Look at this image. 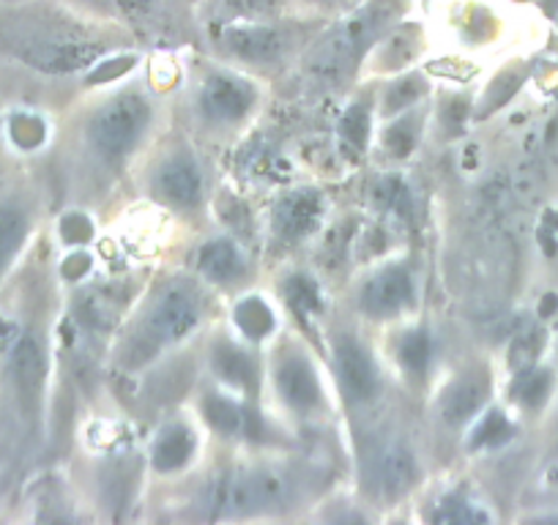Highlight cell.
<instances>
[{
  "instance_id": "obj_30",
  "label": "cell",
  "mask_w": 558,
  "mask_h": 525,
  "mask_svg": "<svg viewBox=\"0 0 558 525\" xmlns=\"http://www.w3.org/2000/svg\"><path fill=\"white\" fill-rule=\"evenodd\" d=\"M90 233H94V228H90L88 219L80 217V213H69L61 222V235L69 244H83V241L90 239Z\"/></svg>"
},
{
  "instance_id": "obj_22",
  "label": "cell",
  "mask_w": 558,
  "mask_h": 525,
  "mask_svg": "<svg viewBox=\"0 0 558 525\" xmlns=\"http://www.w3.org/2000/svg\"><path fill=\"white\" fill-rule=\"evenodd\" d=\"M400 358L408 373H425L427 362H430V340H427L425 331H413L402 340Z\"/></svg>"
},
{
  "instance_id": "obj_4",
  "label": "cell",
  "mask_w": 558,
  "mask_h": 525,
  "mask_svg": "<svg viewBox=\"0 0 558 525\" xmlns=\"http://www.w3.org/2000/svg\"><path fill=\"white\" fill-rule=\"evenodd\" d=\"M286 501V479L268 471H252V474H235L219 481L211 503L217 512L250 514L260 509H274Z\"/></svg>"
},
{
  "instance_id": "obj_12",
  "label": "cell",
  "mask_w": 558,
  "mask_h": 525,
  "mask_svg": "<svg viewBox=\"0 0 558 525\" xmlns=\"http://www.w3.org/2000/svg\"><path fill=\"white\" fill-rule=\"evenodd\" d=\"M14 383L20 389V398L28 408H34L39 400L41 383H45V353L34 337H23L12 353Z\"/></svg>"
},
{
  "instance_id": "obj_1",
  "label": "cell",
  "mask_w": 558,
  "mask_h": 525,
  "mask_svg": "<svg viewBox=\"0 0 558 525\" xmlns=\"http://www.w3.org/2000/svg\"><path fill=\"white\" fill-rule=\"evenodd\" d=\"M0 50L41 72H74L101 56L105 45L80 20L47 0L0 3Z\"/></svg>"
},
{
  "instance_id": "obj_21",
  "label": "cell",
  "mask_w": 558,
  "mask_h": 525,
  "mask_svg": "<svg viewBox=\"0 0 558 525\" xmlns=\"http://www.w3.org/2000/svg\"><path fill=\"white\" fill-rule=\"evenodd\" d=\"M206 419L211 422L214 430L235 432L241 427V408L228 398H208L206 400Z\"/></svg>"
},
{
  "instance_id": "obj_14",
  "label": "cell",
  "mask_w": 558,
  "mask_h": 525,
  "mask_svg": "<svg viewBox=\"0 0 558 525\" xmlns=\"http://www.w3.org/2000/svg\"><path fill=\"white\" fill-rule=\"evenodd\" d=\"M320 200L310 192H296V195H288L286 200H279L277 206V230L286 239H299V235L310 233V230L318 224Z\"/></svg>"
},
{
  "instance_id": "obj_3",
  "label": "cell",
  "mask_w": 558,
  "mask_h": 525,
  "mask_svg": "<svg viewBox=\"0 0 558 525\" xmlns=\"http://www.w3.org/2000/svg\"><path fill=\"white\" fill-rule=\"evenodd\" d=\"M148 118H151V107H148L146 99L118 96L110 105L101 107L94 121H90V141L107 157H118V154L132 148L140 132L146 129Z\"/></svg>"
},
{
  "instance_id": "obj_9",
  "label": "cell",
  "mask_w": 558,
  "mask_h": 525,
  "mask_svg": "<svg viewBox=\"0 0 558 525\" xmlns=\"http://www.w3.org/2000/svg\"><path fill=\"white\" fill-rule=\"evenodd\" d=\"M252 101H255L252 85H246L244 80L228 77V74H217L208 80L201 94V107L211 121H235V118L246 115Z\"/></svg>"
},
{
  "instance_id": "obj_24",
  "label": "cell",
  "mask_w": 558,
  "mask_h": 525,
  "mask_svg": "<svg viewBox=\"0 0 558 525\" xmlns=\"http://www.w3.org/2000/svg\"><path fill=\"white\" fill-rule=\"evenodd\" d=\"M550 386H553L550 373H547V369H534V373H525L523 380H520L518 398L523 400L529 408H539V405L547 400V394H550Z\"/></svg>"
},
{
  "instance_id": "obj_15",
  "label": "cell",
  "mask_w": 558,
  "mask_h": 525,
  "mask_svg": "<svg viewBox=\"0 0 558 525\" xmlns=\"http://www.w3.org/2000/svg\"><path fill=\"white\" fill-rule=\"evenodd\" d=\"M487 400V378L485 375H469V378L458 380L452 389L447 391V398H444V419L449 425H463L469 422L476 411L485 405Z\"/></svg>"
},
{
  "instance_id": "obj_31",
  "label": "cell",
  "mask_w": 558,
  "mask_h": 525,
  "mask_svg": "<svg viewBox=\"0 0 558 525\" xmlns=\"http://www.w3.org/2000/svg\"><path fill=\"white\" fill-rule=\"evenodd\" d=\"M418 94H422V83H418V80H405V83L391 88V94L386 96V107H391V110H402V107L411 105Z\"/></svg>"
},
{
  "instance_id": "obj_20",
  "label": "cell",
  "mask_w": 558,
  "mask_h": 525,
  "mask_svg": "<svg viewBox=\"0 0 558 525\" xmlns=\"http://www.w3.org/2000/svg\"><path fill=\"white\" fill-rule=\"evenodd\" d=\"M235 323L246 337L257 340V337H266L274 329V315L260 298H246L235 307Z\"/></svg>"
},
{
  "instance_id": "obj_34",
  "label": "cell",
  "mask_w": 558,
  "mask_h": 525,
  "mask_svg": "<svg viewBox=\"0 0 558 525\" xmlns=\"http://www.w3.org/2000/svg\"><path fill=\"white\" fill-rule=\"evenodd\" d=\"M291 298L296 304V309H315L318 307V298H315V291L310 282L296 280L291 282Z\"/></svg>"
},
{
  "instance_id": "obj_16",
  "label": "cell",
  "mask_w": 558,
  "mask_h": 525,
  "mask_svg": "<svg viewBox=\"0 0 558 525\" xmlns=\"http://www.w3.org/2000/svg\"><path fill=\"white\" fill-rule=\"evenodd\" d=\"M201 269L208 280L230 282L241 274V255L230 241H211L201 252Z\"/></svg>"
},
{
  "instance_id": "obj_11",
  "label": "cell",
  "mask_w": 558,
  "mask_h": 525,
  "mask_svg": "<svg viewBox=\"0 0 558 525\" xmlns=\"http://www.w3.org/2000/svg\"><path fill=\"white\" fill-rule=\"evenodd\" d=\"M157 192L162 200L170 203V206H195V203L201 200L203 192L201 170L195 168L192 159H170V162L159 170Z\"/></svg>"
},
{
  "instance_id": "obj_25",
  "label": "cell",
  "mask_w": 558,
  "mask_h": 525,
  "mask_svg": "<svg viewBox=\"0 0 558 525\" xmlns=\"http://www.w3.org/2000/svg\"><path fill=\"white\" fill-rule=\"evenodd\" d=\"M507 438H512V425H509L501 411H493L474 430V447H496V443H504Z\"/></svg>"
},
{
  "instance_id": "obj_35",
  "label": "cell",
  "mask_w": 558,
  "mask_h": 525,
  "mask_svg": "<svg viewBox=\"0 0 558 525\" xmlns=\"http://www.w3.org/2000/svg\"><path fill=\"white\" fill-rule=\"evenodd\" d=\"M228 7L235 9V12L255 17V14H263L268 12V9L277 7V0H228Z\"/></svg>"
},
{
  "instance_id": "obj_28",
  "label": "cell",
  "mask_w": 558,
  "mask_h": 525,
  "mask_svg": "<svg viewBox=\"0 0 558 525\" xmlns=\"http://www.w3.org/2000/svg\"><path fill=\"white\" fill-rule=\"evenodd\" d=\"M436 520H441V523H469V520H487V517L480 512V509L460 501V498H449V501L441 506V512L436 514Z\"/></svg>"
},
{
  "instance_id": "obj_8",
  "label": "cell",
  "mask_w": 558,
  "mask_h": 525,
  "mask_svg": "<svg viewBox=\"0 0 558 525\" xmlns=\"http://www.w3.org/2000/svg\"><path fill=\"white\" fill-rule=\"evenodd\" d=\"M337 373L345 394L356 403L369 400L378 391V369H375L369 353L356 340L345 337L337 345Z\"/></svg>"
},
{
  "instance_id": "obj_27",
  "label": "cell",
  "mask_w": 558,
  "mask_h": 525,
  "mask_svg": "<svg viewBox=\"0 0 558 525\" xmlns=\"http://www.w3.org/2000/svg\"><path fill=\"white\" fill-rule=\"evenodd\" d=\"M367 115H364L362 107H353L351 112L345 115V121H342V135H345V141L351 143L353 148H362L364 141H367Z\"/></svg>"
},
{
  "instance_id": "obj_19",
  "label": "cell",
  "mask_w": 558,
  "mask_h": 525,
  "mask_svg": "<svg viewBox=\"0 0 558 525\" xmlns=\"http://www.w3.org/2000/svg\"><path fill=\"white\" fill-rule=\"evenodd\" d=\"M214 367H217V373L222 375L225 380H230V383L235 386H244V389L252 383V378H255L252 362L239 351V347H217V353H214Z\"/></svg>"
},
{
  "instance_id": "obj_37",
  "label": "cell",
  "mask_w": 558,
  "mask_h": 525,
  "mask_svg": "<svg viewBox=\"0 0 558 525\" xmlns=\"http://www.w3.org/2000/svg\"><path fill=\"white\" fill-rule=\"evenodd\" d=\"M310 3H315V7H326V9H331V7H342V3H345V0H310Z\"/></svg>"
},
{
  "instance_id": "obj_6",
  "label": "cell",
  "mask_w": 558,
  "mask_h": 525,
  "mask_svg": "<svg viewBox=\"0 0 558 525\" xmlns=\"http://www.w3.org/2000/svg\"><path fill=\"white\" fill-rule=\"evenodd\" d=\"M222 47L230 56L241 58V61L268 63L277 61L291 47V34L286 28L263 23L228 25L222 30Z\"/></svg>"
},
{
  "instance_id": "obj_38",
  "label": "cell",
  "mask_w": 558,
  "mask_h": 525,
  "mask_svg": "<svg viewBox=\"0 0 558 525\" xmlns=\"http://www.w3.org/2000/svg\"><path fill=\"white\" fill-rule=\"evenodd\" d=\"M0 3H17V0H0Z\"/></svg>"
},
{
  "instance_id": "obj_13",
  "label": "cell",
  "mask_w": 558,
  "mask_h": 525,
  "mask_svg": "<svg viewBox=\"0 0 558 525\" xmlns=\"http://www.w3.org/2000/svg\"><path fill=\"white\" fill-rule=\"evenodd\" d=\"M413 479H416V463H413V454L402 447L386 449L375 460V485H378L380 496L389 498V501L411 490Z\"/></svg>"
},
{
  "instance_id": "obj_29",
  "label": "cell",
  "mask_w": 558,
  "mask_h": 525,
  "mask_svg": "<svg viewBox=\"0 0 558 525\" xmlns=\"http://www.w3.org/2000/svg\"><path fill=\"white\" fill-rule=\"evenodd\" d=\"M90 3H99V7L118 9V12L129 14V17H146L154 14L165 0H90Z\"/></svg>"
},
{
  "instance_id": "obj_32",
  "label": "cell",
  "mask_w": 558,
  "mask_h": 525,
  "mask_svg": "<svg viewBox=\"0 0 558 525\" xmlns=\"http://www.w3.org/2000/svg\"><path fill=\"white\" fill-rule=\"evenodd\" d=\"M386 146L397 154V157H405L413 146V126L411 123H397V126L389 129V135H386Z\"/></svg>"
},
{
  "instance_id": "obj_2",
  "label": "cell",
  "mask_w": 558,
  "mask_h": 525,
  "mask_svg": "<svg viewBox=\"0 0 558 525\" xmlns=\"http://www.w3.org/2000/svg\"><path fill=\"white\" fill-rule=\"evenodd\" d=\"M395 12L397 9L391 0H369L356 12L348 14L313 50V58H310L313 72L324 80L342 77L367 52V47L378 39L380 30L395 17Z\"/></svg>"
},
{
  "instance_id": "obj_23",
  "label": "cell",
  "mask_w": 558,
  "mask_h": 525,
  "mask_svg": "<svg viewBox=\"0 0 558 525\" xmlns=\"http://www.w3.org/2000/svg\"><path fill=\"white\" fill-rule=\"evenodd\" d=\"M12 141L17 143L20 148L31 151V148H39L45 143V123L36 115H28V112H20V115L12 118Z\"/></svg>"
},
{
  "instance_id": "obj_7",
  "label": "cell",
  "mask_w": 558,
  "mask_h": 525,
  "mask_svg": "<svg viewBox=\"0 0 558 525\" xmlns=\"http://www.w3.org/2000/svg\"><path fill=\"white\" fill-rule=\"evenodd\" d=\"M413 298V285L411 277L400 266H391V269L378 271L373 280L364 285L362 291V309L369 315H395L400 309H405Z\"/></svg>"
},
{
  "instance_id": "obj_10",
  "label": "cell",
  "mask_w": 558,
  "mask_h": 525,
  "mask_svg": "<svg viewBox=\"0 0 558 525\" xmlns=\"http://www.w3.org/2000/svg\"><path fill=\"white\" fill-rule=\"evenodd\" d=\"M277 389L288 405L296 411H313L320 403L318 375L304 358H288L277 369Z\"/></svg>"
},
{
  "instance_id": "obj_33",
  "label": "cell",
  "mask_w": 558,
  "mask_h": 525,
  "mask_svg": "<svg viewBox=\"0 0 558 525\" xmlns=\"http://www.w3.org/2000/svg\"><path fill=\"white\" fill-rule=\"evenodd\" d=\"M134 63V58H116V61H107L101 63L99 69H96L94 74H90V83H107V80L118 77V74L129 72Z\"/></svg>"
},
{
  "instance_id": "obj_5",
  "label": "cell",
  "mask_w": 558,
  "mask_h": 525,
  "mask_svg": "<svg viewBox=\"0 0 558 525\" xmlns=\"http://www.w3.org/2000/svg\"><path fill=\"white\" fill-rule=\"evenodd\" d=\"M197 318H201V307L190 291H181V288L168 291L148 315V323L143 329V351L151 356L157 347L186 337L197 326Z\"/></svg>"
},
{
  "instance_id": "obj_26",
  "label": "cell",
  "mask_w": 558,
  "mask_h": 525,
  "mask_svg": "<svg viewBox=\"0 0 558 525\" xmlns=\"http://www.w3.org/2000/svg\"><path fill=\"white\" fill-rule=\"evenodd\" d=\"M539 347H542V331L539 329H529L525 334H520V340L514 342V347H512L514 369L525 373V369L536 362V356H539Z\"/></svg>"
},
{
  "instance_id": "obj_17",
  "label": "cell",
  "mask_w": 558,
  "mask_h": 525,
  "mask_svg": "<svg viewBox=\"0 0 558 525\" xmlns=\"http://www.w3.org/2000/svg\"><path fill=\"white\" fill-rule=\"evenodd\" d=\"M192 449H195V438L186 427H170L162 432V438L157 441L154 449V465L159 471H175L192 457Z\"/></svg>"
},
{
  "instance_id": "obj_36",
  "label": "cell",
  "mask_w": 558,
  "mask_h": 525,
  "mask_svg": "<svg viewBox=\"0 0 558 525\" xmlns=\"http://www.w3.org/2000/svg\"><path fill=\"white\" fill-rule=\"evenodd\" d=\"M88 257L85 255H74V257H69L66 260V266H63V274L69 277V280H77L80 274H85V271H88Z\"/></svg>"
},
{
  "instance_id": "obj_18",
  "label": "cell",
  "mask_w": 558,
  "mask_h": 525,
  "mask_svg": "<svg viewBox=\"0 0 558 525\" xmlns=\"http://www.w3.org/2000/svg\"><path fill=\"white\" fill-rule=\"evenodd\" d=\"M25 233H28V222H25L23 211L0 203V274H3V269L17 255L20 246H23Z\"/></svg>"
}]
</instances>
